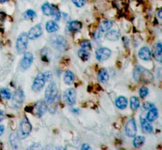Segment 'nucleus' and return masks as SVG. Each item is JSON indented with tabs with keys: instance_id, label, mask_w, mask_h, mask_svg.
<instances>
[{
	"instance_id": "nucleus-1",
	"label": "nucleus",
	"mask_w": 162,
	"mask_h": 150,
	"mask_svg": "<svg viewBox=\"0 0 162 150\" xmlns=\"http://www.w3.org/2000/svg\"><path fill=\"white\" fill-rule=\"evenodd\" d=\"M134 78L137 82L142 83H149L153 79V75L149 70L141 66H137L134 71Z\"/></svg>"
},
{
	"instance_id": "nucleus-2",
	"label": "nucleus",
	"mask_w": 162,
	"mask_h": 150,
	"mask_svg": "<svg viewBox=\"0 0 162 150\" xmlns=\"http://www.w3.org/2000/svg\"><path fill=\"white\" fill-rule=\"evenodd\" d=\"M57 97L58 91L56 84L55 82H52L50 85H48L45 92V100L47 104L52 106L55 102V100L57 99Z\"/></svg>"
},
{
	"instance_id": "nucleus-3",
	"label": "nucleus",
	"mask_w": 162,
	"mask_h": 150,
	"mask_svg": "<svg viewBox=\"0 0 162 150\" xmlns=\"http://www.w3.org/2000/svg\"><path fill=\"white\" fill-rule=\"evenodd\" d=\"M51 40V45L53 48L55 50L59 51H63L67 49V44L64 37L62 36H59V35H55L51 37L50 39Z\"/></svg>"
},
{
	"instance_id": "nucleus-4",
	"label": "nucleus",
	"mask_w": 162,
	"mask_h": 150,
	"mask_svg": "<svg viewBox=\"0 0 162 150\" xmlns=\"http://www.w3.org/2000/svg\"><path fill=\"white\" fill-rule=\"evenodd\" d=\"M29 43V37L26 32H22L17 39L16 41V49L19 54H23L27 49Z\"/></svg>"
},
{
	"instance_id": "nucleus-5",
	"label": "nucleus",
	"mask_w": 162,
	"mask_h": 150,
	"mask_svg": "<svg viewBox=\"0 0 162 150\" xmlns=\"http://www.w3.org/2000/svg\"><path fill=\"white\" fill-rule=\"evenodd\" d=\"M46 82H47V79H46L44 73H39L35 78L33 83H32V90L34 92L40 91L44 88Z\"/></svg>"
},
{
	"instance_id": "nucleus-6",
	"label": "nucleus",
	"mask_w": 162,
	"mask_h": 150,
	"mask_svg": "<svg viewBox=\"0 0 162 150\" xmlns=\"http://www.w3.org/2000/svg\"><path fill=\"white\" fill-rule=\"evenodd\" d=\"M125 133L128 137H135L137 134V126H136L135 120L133 118L130 119L127 123L125 126Z\"/></svg>"
},
{
	"instance_id": "nucleus-7",
	"label": "nucleus",
	"mask_w": 162,
	"mask_h": 150,
	"mask_svg": "<svg viewBox=\"0 0 162 150\" xmlns=\"http://www.w3.org/2000/svg\"><path fill=\"white\" fill-rule=\"evenodd\" d=\"M32 131V125L27 119L22 120L20 125V133L21 138H25L29 135Z\"/></svg>"
},
{
	"instance_id": "nucleus-8",
	"label": "nucleus",
	"mask_w": 162,
	"mask_h": 150,
	"mask_svg": "<svg viewBox=\"0 0 162 150\" xmlns=\"http://www.w3.org/2000/svg\"><path fill=\"white\" fill-rule=\"evenodd\" d=\"M32 61H33V55L31 52H25L24 54V56L21 59V62H20V67L21 70H25L30 67L32 65Z\"/></svg>"
},
{
	"instance_id": "nucleus-9",
	"label": "nucleus",
	"mask_w": 162,
	"mask_h": 150,
	"mask_svg": "<svg viewBox=\"0 0 162 150\" xmlns=\"http://www.w3.org/2000/svg\"><path fill=\"white\" fill-rule=\"evenodd\" d=\"M65 102L68 105H74L76 102V92L74 89H68L63 94Z\"/></svg>"
},
{
	"instance_id": "nucleus-10",
	"label": "nucleus",
	"mask_w": 162,
	"mask_h": 150,
	"mask_svg": "<svg viewBox=\"0 0 162 150\" xmlns=\"http://www.w3.org/2000/svg\"><path fill=\"white\" fill-rule=\"evenodd\" d=\"M112 55V51L108 48H101L96 51V57L97 60L105 61L107 60Z\"/></svg>"
},
{
	"instance_id": "nucleus-11",
	"label": "nucleus",
	"mask_w": 162,
	"mask_h": 150,
	"mask_svg": "<svg viewBox=\"0 0 162 150\" xmlns=\"http://www.w3.org/2000/svg\"><path fill=\"white\" fill-rule=\"evenodd\" d=\"M43 33L42 27L40 25H36V26L32 27V29L29 30L28 33V37L30 40H35V39L40 37Z\"/></svg>"
},
{
	"instance_id": "nucleus-12",
	"label": "nucleus",
	"mask_w": 162,
	"mask_h": 150,
	"mask_svg": "<svg viewBox=\"0 0 162 150\" xmlns=\"http://www.w3.org/2000/svg\"><path fill=\"white\" fill-rule=\"evenodd\" d=\"M34 109L36 110V115L38 117H41L48 110V104L44 101H40L35 104Z\"/></svg>"
},
{
	"instance_id": "nucleus-13",
	"label": "nucleus",
	"mask_w": 162,
	"mask_h": 150,
	"mask_svg": "<svg viewBox=\"0 0 162 150\" xmlns=\"http://www.w3.org/2000/svg\"><path fill=\"white\" fill-rule=\"evenodd\" d=\"M25 100V94L24 92L21 90H17L14 92L13 96L12 97L13 104L15 105H21Z\"/></svg>"
},
{
	"instance_id": "nucleus-14",
	"label": "nucleus",
	"mask_w": 162,
	"mask_h": 150,
	"mask_svg": "<svg viewBox=\"0 0 162 150\" xmlns=\"http://www.w3.org/2000/svg\"><path fill=\"white\" fill-rule=\"evenodd\" d=\"M138 57L144 61H149L151 59V51L147 47H142L138 51Z\"/></svg>"
},
{
	"instance_id": "nucleus-15",
	"label": "nucleus",
	"mask_w": 162,
	"mask_h": 150,
	"mask_svg": "<svg viewBox=\"0 0 162 150\" xmlns=\"http://www.w3.org/2000/svg\"><path fill=\"white\" fill-rule=\"evenodd\" d=\"M141 126L142 130L143 133L150 134L153 132V126L149 121L145 119L141 118Z\"/></svg>"
},
{
	"instance_id": "nucleus-16",
	"label": "nucleus",
	"mask_w": 162,
	"mask_h": 150,
	"mask_svg": "<svg viewBox=\"0 0 162 150\" xmlns=\"http://www.w3.org/2000/svg\"><path fill=\"white\" fill-rule=\"evenodd\" d=\"M157 117H158V111L154 107V108H150L149 110V112L147 113L146 119L149 123H151V122L155 121L157 119Z\"/></svg>"
},
{
	"instance_id": "nucleus-17",
	"label": "nucleus",
	"mask_w": 162,
	"mask_h": 150,
	"mask_svg": "<svg viewBox=\"0 0 162 150\" xmlns=\"http://www.w3.org/2000/svg\"><path fill=\"white\" fill-rule=\"evenodd\" d=\"M105 38L110 41H116L120 38V32L116 30H112L105 34Z\"/></svg>"
},
{
	"instance_id": "nucleus-18",
	"label": "nucleus",
	"mask_w": 162,
	"mask_h": 150,
	"mask_svg": "<svg viewBox=\"0 0 162 150\" xmlns=\"http://www.w3.org/2000/svg\"><path fill=\"white\" fill-rule=\"evenodd\" d=\"M116 105L121 110L125 109L127 106V100L125 97H119L116 101Z\"/></svg>"
},
{
	"instance_id": "nucleus-19",
	"label": "nucleus",
	"mask_w": 162,
	"mask_h": 150,
	"mask_svg": "<svg viewBox=\"0 0 162 150\" xmlns=\"http://www.w3.org/2000/svg\"><path fill=\"white\" fill-rule=\"evenodd\" d=\"M154 58L157 62L160 63L162 60V45L160 42L157 43L154 49Z\"/></svg>"
},
{
	"instance_id": "nucleus-20",
	"label": "nucleus",
	"mask_w": 162,
	"mask_h": 150,
	"mask_svg": "<svg viewBox=\"0 0 162 150\" xmlns=\"http://www.w3.org/2000/svg\"><path fill=\"white\" fill-rule=\"evenodd\" d=\"M113 25V22L112 21H104L101 23L99 26V29L101 32H106L112 29Z\"/></svg>"
},
{
	"instance_id": "nucleus-21",
	"label": "nucleus",
	"mask_w": 162,
	"mask_h": 150,
	"mask_svg": "<svg viewBox=\"0 0 162 150\" xmlns=\"http://www.w3.org/2000/svg\"><path fill=\"white\" fill-rule=\"evenodd\" d=\"M97 78H98L99 82H102V83H105V82H108V80H109V73H108V71L105 70V69H101L99 71V73H98Z\"/></svg>"
},
{
	"instance_id": "nucleus-22",
	"label": "nucleus",
	"mask_w": 162,
	"mask_h": 150,
	"mask_svg": "<svg viewBox=\"0 0 162 150\" xmlns=\"http://www.w3.org/2000/svg\"><path fill=\"white\" fill-rule=\"evenodd\" d=\"M54 10H55V9L53 8V6H51L48 2H45L42 6V12L46 16L52 15L54 13Z\"/></svg>"
},
{
	"instance_id": "nucleus-23",
	"label": "nucleus",
	"mask_w": 162,
	"mask_h": 150,
	"mask_svg": "<svg viewBox=\"0 0 162 150\" xmlns=\"http://www.w3.org/2000/svg\"><path fill=\"white\" fill-rule=\"evenodd\" d=\"M46 29L48 32H55L59 29V25L55 21H48L46 23Z\"/></svg>"
},
{
	"instance_id": "nucleus-24",
	"label": "nucleus",
	"mask_w": 162,
	"mask_h": 150,
	"mask_svg": "<svg viewBox=\"0 0 162 150\" xmlns=\"http://www.w3.org/2000/svg\"><path fill=\"white\" fill-rule=\"evenodd\" d=\"M63 80H64L65 84H67V85L70 86V85H71V84L74 82V81H75V75H74V74H73L71 71H67L64 74Z\"/></svg>"
},
{
	"instance_id": "nucleus-25",
	"label": "nucleus",
	"mask_w": 162,
	"mask_h": 150,
	"mask_svg": "<svg viewBox=\"0 0 162 150\" xmlns=\"http://www.w3.org/2000/svg\"><path fill=\"white\" fill-rule=\"evenodd\" d=\"M130 107L131 110L136 111L140 107V102L138 98L136 97H132L130 100Z\"/></svg>"
},
{
	"instance_id": "nucleus-26",
	"label": "nucleus",
	"mask_w": 162,
	"mask_h": 150,
	"mask_svg": "<svg viewBox=\"0 0 162 150\" xmlns=\"http://www.w3.org/2000/svg\"><path fill=\"white\" fill-rule=\"evenodd\" d=\"M82 27V22L78 21H73L70 23L69 28L72 32H76V31H79Z\"/></svg>"
},
{
	"instance_id": "nucleus-27",
	"label": "nucleus",
	"mask_w": 162,
	"mask_h": 150,
	"mask_svg": "<svg viewBox=\"0 0 162 150\" xmlns=\"http://www.w3.org/2000/svg\"><path fill=\"white\" fill-rule=\"evenodd\" d=\"M144 143H145V137L143 136H137L133 141V145L135 148H140L142 146Z\"/></svg>"
},
{
	"instance_id": "nucleus-28",
	"label": "nucleus",
	"mask_w": 162,
	"mask_h": 150,
	"mask_svg": "<svg viewBox=\"0 0 162 150\" xmlns=\"http://www.w3.org/2000/svg\"><path fill=\"white\" fill-rule=\"evenodd\" d=\"M78 57L80 58L82 60L87 61L88 59H90V54L89 53V51H88L86 49H83V48H82V49L78 51Z\"/></svg>"
},
{
	"instance_id": "nucleus-29",
	"label": "nucleus",
	"mask_w": 162,
	"mask_h": 150,
	"mask_svg": "<svg viewBox=\"0 0 162 150\" xmlns=\"http://www.w3.org/2000/svg\"><path fill=\"white\" fill-rule=\"evenodd\" d=\"M41 59L44 62H49L51 59V53L48 48H44L41 51Z\"/></svg>"
},
{
	"instance_id": "nucleus-30",
	"label": "nucleus",
	"mask_w": 162,
	"mask_h": 150,
	"mask_svg": "<svg viewBox=\"0 0 162 150\" xmlns=\"http://www.w3.org/2000/svg\"><path fill=\"white\" fill-rule=\"evenodd\" d=\"M10 142L14 148H17V143L18 142V135L16 133H13L10 136Z\"/></svg>"
},
{
	"instance_id": "nucleus-31",
	"label": "nucleus",
	"mask_w": 162,
	"mask_h": 150,
	"mask_svg": "<svg viewBox=\"0 0 162 150\" xmlns=\"http://www.w3.org/2000/svg\"><path fill=\"white\" fill-rule=\"evenodd\" d=\"M0 96L4 100H10L11 98V93L6 89L1 90V91H0Z\"/></svg>"
},
{
	"instance_id": "nucleus-32",
	"label": "nucleus",
	"mask_w": 162,
	"mask_h": 150,
	"mask_svg": "<svg viewBox=\"0 0 162 150\" xmlns=\"http://www.w3.org/2000/svg\"><path fill=\"white\" fill-rule=\"evenodd\" d=\"M36 16L35 11L32 10H28L25 13H24V17L27 20H32Z\"/></svg>"
},
{
	"instance_id": "nucleus-33",
	"label": "nucleus",
	"mask_w": 162,
	"mask_h": 150,
	"mask_svg": "<svg viewBox=\"0 0 162 150\" xmlns=\"http://www.w3.org/2000/svg\"><path fill=\"white\" fill-rule=\"evenodd\" d=\"M80 45L83 49H91V43L89 40H83L80 43Z\"/></svg>"
},
{
	"instance_id": "nucleus-34",
	"label": "nucleus",
	"mask_w": 162,
	"mask_h": 150,
	"mask_svg": "<svg viewBox=\"0 0 162 150\" xmlns=\"http://www.w3.org/2000/svg\"><path fill=\"white\" fill-rule=\"evenodd\" d=\"M148 93H149V90H148V89H147L146 87H145V86H142V87L140 89L139 95L142 98H145V97L148 95Z\"/></svg>"
},
{
	"instance_id": "nucleus-35",
	"label": "nucleus",
	"mask_w": 162,
	"mask_h": 150,
	"mask_svg": "<svg viewBox=\"0 0 162 150\" xmlns=\"http://www.w3.org/2000/svg\"><path fill=\"white\" fill-rule=\"evenodd\" d=\"M72 2L75 4L77 7H82L85 5L86 1L85 0H72Z\"/></svg>"
},
{
	"instance_id": "nucleus-36",
	"label": "nucleus",
	"mask_w": 162,
	"mask_h": 150,
	"mask_svg": "<svg viewBox=\"0 0 162 150\" xmlns=\"http://www.w3.org/2000/svg\"><path fill=\"white\" fill-rule=\"evenodd\" d=\"M152 108H154V105L151 104V103H145L142 105V110H149Z\"/></svg>"
},
{
	"instance_id": "nucleus-37",
	"label": "nucleus",
	"mask_w": 162,
	"mask_h": 150,
	"mask_svg": "<svg viewBox=\"0 0 162 150\" xmlns=\"http://www.w3.org/2000/svg\"><path fill=\"white\" fill-rule=\"evenodd\" d=\"M52 15H54V18H55V21H59L60 19V17H61V13L59 11H57L55 13V10H54V13Z\"/></svg>"
},
{
	"instance_id": "nucleus-38",
	"label": "nucleus",
	"mask_w": 162,
	"mask_h": 150,
	"mask_svg": "<svg viewBox=\"0 0 162 150\" xmlns=\"http://www.w3.org/2000/svg\"><path fill=\"white\" fill-rule=\"evenodd\" d=\"M5 18H6V14L4 13H1L0 12V24L3 22Z\"/></svg>"
},
{
	"instance_id": "nucleus-39",
	"label": "nucleus",
	"mask_w": 162,
	"mask_h": 150,
	"mask_svg": "<svg viewBox=\"0 0 162 150\" xmlns=\"http://www.w3.org/2000/svg\"><path fill=\"white\" fill-rule=\"evenodd\" d=\"M5 118V115H4V112L0 111V122H2V120Z\"/></svg>"
},
{
	"instance_id": "nucleus-40",
	"label": "nucleus",
	"mask_w": 162,
	"mask_h": 150,
	"mask_svg": "<svg viewBox=\"0 0 162 150\" xmlns=\"http://www.w3.org/2000/svg\"><path fill=\"white\" fill-rule=\"evenodd\" d=\"M4 130H5V127H4V126L0 125V136L2 135V134L4 133Z\"/></svg>"
},
{
	"instance_id": "nucleus-41",
	"label": "nucleus",
	"mask_w": 162,
	"mask_h": 150,
	"mask_svg": "<svg viewBox=\"0 0 162 150\" xmlns=\"http://www.w3.org/2000/svg\"><path fill=\"white\" fill-rule=\"evenodd\" d=\"M90 146L89 145H86V144H84L82 146V149L83 150H86V149H90Z\"/></svg>"
},
{
	"instance_id": "nucleus-42",
	"label": "nucleus",
	"mask_w": 162,
	"mask_h": 150,
	"mask_svg": "<svg viewBox=\"0 0 162 150\" xmlns=\"http://www.w3.org/2000/svg\"><path fill=\"white\" fill-rule=\"evenodd\" d=\"M158 17H160V18H162V10H159V11H158Z\"/></svg>"
},
{
	"instance_id": "nucleus-43",
	"label": "nucleus",
	"mask_w": 162,
	"mask_h": 150,
	"mask_svg": "<svg viewBox=\"0 0 162 150\" xmlns=\"http://www.w3.org/2000/svg\"><path fill=\"white\" fill-rule=\"evenodd\" d=\"M8 0H0V3H5V2H7Z\"/></svg>"
}]
</instances>
